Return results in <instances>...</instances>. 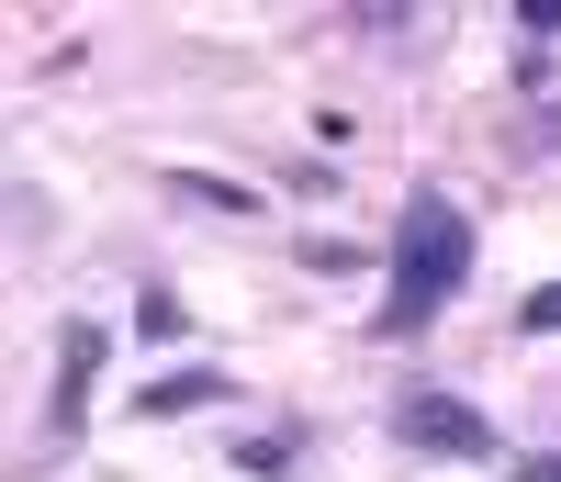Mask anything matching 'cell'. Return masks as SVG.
Segmentation results:
<instances>
[{"instance_id": "6da1fadb", "label": "cell", "mask_w": 561, "mask_h": 482, "mask_svg": "<svg viewBox=\"0 0 561 482\" xmlns=\"http://www.w3.org/2000/svg\"><path fill=\"white\" fill-rule=\"evenodd\" d=\"M460 280H472V214L449 191H404V225H393V292L370 303V336H427Z\"/></svg>"}, {"instance_id": "8992f818", "label": "cell", "mask_w": 561, "mask_h": 482, "mask_svg": "<svg viewBox=\"0 0 561 482\" xmlns=\"http://www.w3.org/2000/svg\"><path fill=\"white\" fill-rule=\"evenodd\" d=\"M225 460H237L248 482H293V460H304V449H293V438H237Z\"/></svg>"}, {"instance_id": "277c9868", "label": "cell", "mask_w": 561, "mask_h": 482, "mask_svg": "<svg viewBox=\"0 0 561 482\" xmlns=\"http://www.w3.org/2000/svg\"><path fill=\"white\" fill-rule=\"evenodd\" d=\"M225 393H237V370H158V381H135V415H192Z\"/></svg>"}, {"instance_id": "7a4b0ae2", "label": "cell", "mask_w": 561, "mask_h": 482, "mask_svg": "<svg viewBox=\"0 0 561 482\" xmlns=\"http://www.w3.org/2000/svg\"><path fill=\"white\" fill-rule=\"evenodd\" d=\"M393 438H404V449H438V460H505L494 426L460 404V393H438V381H415V393L393 404Z\"/></svg>"}, {"instance_id": "5b68a950", "label": "cell", "mask_w": 561, "mask_h": 482, "mask_svg": "<svg viewBox=\"0 0 561 482\" xmlns=\"http://www.w3.org/2000/svg\"><path fill=\"white\" fill-rule=\"evenodd\" d=\"M169 191H180V203H203V214H259V191H248V180H214V169H180Z\"/></svg>"}, {"instance_id": "3957f363", "label": "cell", "mask_w": 561, "mask_h": 482, "mask_svg": "<svg viewBox=\"0 0 561 482\" xmlns=\"http://www.w3.org/2000/svg\"><path fill=\"white\" fill-rule=\"evenodd\" d=\"M102 359H113V336L90 325V314H68L57 325V404H45V438H57V449L90 426V381H102Z\"/></svg>"}, {"instance_id": "ba28073f", "label": "cell", "mask_w": 561, "mask_h": 482, "mask_svg": "<svg viewBox=\"0 0 561 482\" xmlns=\"http://www.w3.org/2000/svg\"><path fill=\"white\" fill-rule=\"evenodd\" d=\"M505 471H517V482H561V460H550V449H528V460H505Z\"/></svg>"}, {"instance_id": "52a82bcc", "label": "cell", "mask_w": 561, "mask_h": 482, "mask_svg": "<svg viewBox=\"0 0 561 482\" xmlns=\"http://www.w3.org/2000/svg\"><path fill=\"white\" fill-rule=\"evenodd\" d=\"M517 325H528V336H561V280H539V292L517 303Z\"/></svg>"}]
</instances>
